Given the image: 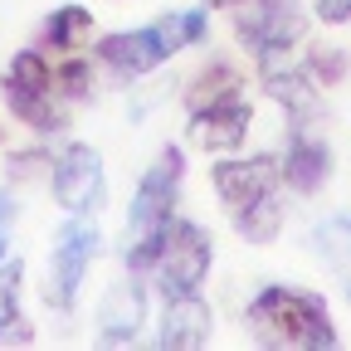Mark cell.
I'll use <instances>...</instances> for the list:
<instances>
[{"label":"cell","mask_w":351,"mask_h":351,"mask_svg":"<svg viewBox=\"0 0 351 351\" xmlns=\"http://www.w3.org/2000/svg\"><path fill=\"white\" fill-rule=\"evenodd\" d=\"M249 332H254V341L283 346V351L337 346V327H332L327 302L307 288H283V283H269L249 302Z\"/></svg>","instance_id":"6da1fadb"},{"label":"cell","mask_w":351,"mask_h":351,"mask_svg":"<svg viewBox=\"0 0 351 351\" xmlns=\"http://www.w3.org/2000/svg\"><path fill=\"white\" fill-rule=\"evenodd\" d=\"M0 93H5L10 112L34 127V132H59L64 122V98L54 88V64L44 59L39 49H20L5 69V78H0Z\"/></svg>","instance_id":"7a4b0ae2"},{"label":"cell","mask_w":351,"mask_h":351,"mask_svg":"<svg viewBox=\"0 0 351 351\" xmlns=\"http://www.w3.org/2000/svg\"><path fill=\"white\" fill-rule=\"evenodd\" d=\"M210 263H215V244L200 225H191V219H166L161 225V249H156V263H152V274H156V288L166 298H181V293H195L210 274Z\"/></svg>","instance_id":"3957f363"},{"label":"cell","mask_w":351,"mask_h":351,"mask_svg":"<svg viewBox=\"0 0 351 351\" xmlns=\"http://www.w3.org/2000/svg\"><path fill=\"white\" fill-rule=\"evenodd\" d=\"M98 254H103V230L88 225V215H73L69 225L59 230L54 254H49V307L73 313L83 274H88V263H93Z\"/></svg>","instance_id":"277c9868"},{"label":"cell","mask_w":351,"mask_h":351,"mask_svg":"<svg viewBox=\"0 0 351 351\" xmlns=\"http://www.w3.org/2000/svg\"><path fill=\"white\" fill-rule=\"evenodd\" d=\"M234 29L249 49L269 64L274 54L293 49L307 29V15L298 0H239V15H234Z\"/></svg>","instance_id":"5b68a950"},{"label":"cell","mask_w":351,"mask_h":351,"mask_svg":"<svg viewBox=\"0 0 351 351\" xmlns=\"http://www.w3.org/2000/svg\"><path fill=\"white\" fill-rule=\"evenodd\" d=\"M49 186L54 200L69 215H98L108 205V176H103V156L83 142H69L59 152V161H49Z\"/></svg>","instance_id":"8992f818"},{"label":"cell","mask_w":351,"mask_h":351,"mask_svg":"<svg viewBox=\"0 0 351 351\" xmlns=\"http://www.w3.org/2000/svg\"><path fill=\"white\" fill-rule=\"evenodd\" d=\"M181 171H186V156L166 147L147 176L137 181V195H132V210H127V234L137 239V234H156L166 219L176 215V195H181Z\"/></svg>","instance_id":"52a82bcc"},{"label":"cell","mask_w":351,"mask_h":351,"mask_svg":"<svg viewBox=\"0 0 351 351\" xmlns=\"http://www.w3.org/2000/svg\"><path fill=\"white\" fill-rule=\"evenodd\" d=\"M171 54H176V49L166 44V34H161L156 25H147V29H117V34H103V39H98V59H103L112 73H122V78H147V73H156Z\"/></svg>","instance_id":"ba28073f"},{"label":"cell","mask_w":351,"mask_h":351,"mask_svg":"<svg viewBox=\"0 0 351 351\" xmlns=\"http://www.w3.org/2000/svg\"><path fill=\"white\" fill-rule=\"evenodd\" d=\"M278 181H283V171H278L274 156L215 161V171H210V186H215L219 200L230 205V215L244 210V205H254V200H263V195H278Z\"/></svg>","instance_id":"9c48e42d"},{"label":"cell","mask_w":351,"mask_h":351,"mask_svg":"<svg viewBox=\"0 0 351 351\" xmlns=\"http://www.w3.org/2000/svg\"><path fill=\"white\" fill-rule=\"evenodd\" d=\"M249 122H254L249 103L244 98H230V103H215V108H195L191 122H186V132H191V147L219 156V152H239L244 147Z\"/></svg>","instance_id":"30bf717a"},{"label":"cell","mask_w":351,"mask_h":351,"mask_svg":"<svg viewBox=\"0 0 351 351\" xmlns=\"http://www.w3.org/2000/svg\"><path fill=\"white\" fill-rule=\"evenodd\" d=\"M142 322H147V288H142V278H127V283H112L103 293L93 332L108 346H127V341H137Z\"/></svg>","instance_id":"8fae6325"},{"label":"cell","mask_w":351,"mask_h":351,"mask_svg":"<svg viewBox=\"0 0 351 351\" xmlns=\"http://www.w3.org/2000/svg\"><path fill=\"white\" fill-rule=\"evenodd\" d=\"M210 307L195 298V293H181V298H166V317H161V346L166 351H195L210 341Z\"/></svg>","instance_id":"7c38bea8"},{"label":"cell","mask_w":351,"mask_h":351,"mask_svg":"<svg viewBox=\"0 0 351 351\" xmlns=\"http://www.w3.org/2000/svg\"><path fill=\"white\" fill-rule=\"evenodd\" d=\"M332 171V147L322 137H313V132L293 127L288 137V156H283V181L298 191V195H313Z\"/></svg>","instance_id":"4fadbf2b"},{"label":"cell","mask_w":351,"mask_h":351,"mask_svg":"<svg viewBox=\"0 0 351 351\" xmlns=\"http://www.w3.org/2000/svg\"><path fill=\"white\" fill-rule=\"evenodd\" d=\"M20 283H25V263L0 258V346H25L34 341V327L20 313Z\"/></svg>","instance_id":"5bb4252c"},{"label":"cell","mask_w":351,"mask_h":351,"mask_svg":"<svg viewBox=\"0 0 351 351\" xmlns=\"http://www.w3.org/2000/svg\"><path fill=\"white\" fill-rule=\"evenodd\" d=\"M313 249H317V258L332 269V278L346 288V298H351V219L346 215H332V219H317L313 225Z\"/></svg>","instance_id":"9a60e30c"},{"label":"cell","mask_w":351,"mask_h":351,"mask_svg":"<svg viewBox=\"0 0 351 351\" xmlns=\"http://www.w3.org/2000/svg\"><path fill=\"white\" fill-rule=\"evenodd\" d=\"M263 88L274 93V103H283V108L293 112V122L317 117V112H322V98L313 93V83H307L302 73H288V69H263Z\"/></svg>","instance_id":"2e32d148"},{"label":"cell","mask_w":351,"mask_h":351,"mask_svg":"<svg viewBox=\"0 0 351 351\" xmlns=\"http://www.w3.org/2000/svg\"><path fill=\"white\" fill-rule=\"evenodd\" d=\"M88 39H93V15L83 5H59L44 20V44H54L59 54H78Z\"/></svg>","instance_id":"e0dca14e"},{"label":"cell","mask_w":351,"mask_h":351,"mask_svg":"<svg viewBox=\"0 0 351 351\" xmlns=\"http://www.w3.org/2000/svg\"><path fill=\"white\" fill-rule=\"evenodd\" d=\"M239 93H244L239 73H234L230 64H210V69H200L195 83L186 88V108H191V112H195V108H215V103H230V98H239Z\"/></svg>","instance_id":"ac0fdd59"},{"label":"cell","mask_w":351,"mask_h":351,"mask_svg":"<svg viewBox=\"0 0 351 351\" xmlns=\"http://www.w3.org/2000/svg\"><path fill=\"white\" fill-rule=\"evenodd\" d=\"M234 230H239L249 244H269V239H278V230H283V205H278V195H263V200L234 210Z\"/></svg>","instance_id":"d6986e66"},{"label":"cell","mask_w":351,"mask_h":351,"mask_svg":"<svg viewBox=\"0 0 351 351\" xmlns=\"http://www.w3.org/2000/svg\"><path fill=\"white\" fill-rule=\"evenodd\" d=\"M156 29L166 34V44H171V49L181 54L186 44H200V39H205L210 20H205V10H166V15L156 20Z\"/></svg>","instance_id":"ffe728a7"},{"label":"cell","mask_w":351,"mask_h":351,"mask_svg":"<svg viewBox=\"0 0 351 351\" xmlns=\"http://www.w3.org/2000/svg\"><path fill=\"white\" fill-rule=\"evenodd\" d=\"M54 88H59V98H88V88H93V73H88V59L78 54H64L59 69H54Z\"/></svg>","instance_id":"44dd1931"},{"label":"cell","mask_w":351,"mask_h":351,"mask_svg":"<svg viewBox=\"0 0 351 351\" xmlns=\"http://www.w3.org/2000/svg\"><path fill=\"white\" fill-rule=\"evenodd\" d=\"M10 230H15V200L0 191V258H10Z\"/></svg>","instance_id":"7402d4cb"},{"label":"cell","mask_w":351,"mask_h":351,"mask_svg":"<svg viewBox=\"0 0 351 351\" xmlns=\"http://www.w3.org/2000/svg\"><path fill=\"white\" fill-rule=\"evenodd\" d=\"M317 20L322 25H346L351 20V0H317Z\"/></svg>","instance_id":"603a6c76"},{"label":"cell","mask_w":351,"mask_h":351,"mask_svg":"<svg viewBox=\"0 0 351 351\" xmlns=\"http://www.w3.org/2000/svg\"><path fill=\"white\" fill-rule=\"evenodd\" d=\"M205 5H239V0H205Z\"/></svg>","instance_id":"cb8c5ba5"}]
</instances>
